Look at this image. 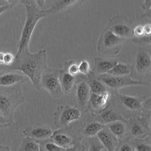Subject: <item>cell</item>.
<instances>
[{
  "mask_svg": "<svg viewBox=\"0 0 151 151\" xmlns=\"http://www.w3.org/2000/svg\"><path fill=\"white\" fill-rule=\"evenodd\" d=\"M47 67V50L42 49L36 52H31L28 48L17 51L15 60L8 68L10 70L22 73L30 80L34 88L40 90L41 76Z\"/></svg>",
  "mask_w": 151,
  "mask_h": 151,
  "instance_id": "obj_1",
  "label": "cell"
},
{
  "mask_svg": "<svg viewBox=\"0 0 151 151\" xmlns=\"http://www.w3.org/2000/svg\"><path fill=\"white\" fill-rule=\"evenodd\" d=\"M21 1L25 8L27 16L18 43L17 51L29 48L31 36L38 21L47 17L45 9H40L34 0Z\"/></svg>",
  "mask_w": 151,
  "mask_h": 151,
  "instance_id": "obj_2",
  "label": "cell"
},
{
  "mask_svg": "<svg viewBox=\"0 0 151 151\" xmlns=\"http://www.w3.org/2000/svg\"><path fill=\"white\" fill-rule=\"evenodd\" d=\"M24 101L25 97L21 86H0V113L11 126L14 123L15 110Z\"/></svg>",
  "mask_w": 151,
  "mask_h": 151,
  "instance_id": "obj_3",
  "label": "cell"
},
{
  "mask_svg": "<svg viewBox=\"0 0 151 151\" xmlns=\"http://www.w3.org/2000/svg\"><path fill=\"white\" fill-rule=\"evenodd\" d=\"M40 87L54 99H60L64 94L60 81V69L47 67L40 78Z\"/></svg>",
  "mask_w": 151,
  "mask_h": 151,
  "instance_id": "obj_4",
  "label": "cell"
},
{
  "mask_svg": "<svg viewBox=\"0 0 151 151\" xmlns=\"http://www.w3.org/2000/svg\"><path fill=\"white\" fill-rule=\"evenodd\" d=\"M150 111L142 113L136 119H127V129L131 138L146 139L150 135Z\"/></svg>",
  "mask_w": 151,
  "mask_h": 151,
  "instance_id": "obj_5",
  "label": "cell"
},
{
  "mask_svg": "<svg viewBox=\"0 0 151 151\" xmlns=\"http://www.w3.org/2000/svg\"><path fill=\"white\" fill-rule=\"evenodd\" d=\"M97 78L104 84L112 92L118 91L122 88L132 86H149L150 81L140 80L130 76H114L109 74L96 76Z\"/></svg>",
  "mask_w": 151,
  "mask_h": 151,
  "instance_id": "obj_6",
  "label": "cell"
},
{
  "mask_svg": "<svg viewBox=\"0 0 151 151\" xmlns=\"http://www.w3.org/2000/svg\"><path fill=\"white\" fill-rule=\"evenodd\" d=\"M124 41V39L116 36L106 27L97 41V50L106 55H116L119 54Z\"/></svg>",
  "mask_w": 151,
  "mask_h": 151,
  "instance_id": "obj_7",
  "label": "cell"
},
{
  "mask_svg": "<svg viewBox=\"0 0 151 151\" xmlns=\"http://www.w3.org/2000/svg\"><path fill=\"white\" fill-rule=\"evenodd\" d=\"M114 99L122 106L129 111H150V97L134 96L114 92Z\"/></svg>",
  "mask_w": 151,
  "mask_h": 151,
  "instance_id": "obj_8",
  "label": "cell"
},
{
  "mask_svg": "<svg viewBox=\"0 0 151 151\" xmlns=\"http://www.w3.org/2000/svg\"><path fill=\"white\" fill-rule=\"evenodd\" d=\"M81 117L82 111L76 106H58L53 113L54 124L58 128L63 129L72 122L80 120Z\"/></svg>",
  "mask_w": 151,
  "mask_h": 151,
  "instance_id": "obj_9",
  "label": "cell"
},
{
  "mask_svg": "<svg viewBox=\"0 0 151 151\" xmlns=\"http://www.w3.org/2000/svg\"><path fill=\"white\" fill-rule=\"evenodd\" d=\"M116 36L124 39L133 38V22L122 15H116L110 19L106 27Z\"/></svg>",
  "mask_w": 151,
  "mask_h": 151,
  "instance_id": "obj_10",
  "label": "cell"
},
{
  "mask_svg": "<svg viewBox=\"0 0 151 151\" xmlns=\"http://www.w3.org/2000/svg\"><path fill=\"white\" fill-rule=\"evenodd\" d=\"M133 70L137 76L146 77L150 80L151 72L150 51L145 47L139 46Z\"/></svg>",
  "mask_w": 151,
  "mask_h": 151,
  "instance_id": "obj_11",
  "label": "cell"
},
{
  "mask_svg": "<svg viewBox=\"0 0 151 151\" xmlns=\"http://www.w3.org/2000/svg\"><path fill=\"white\" fill-rule=\"evenodd\" d=\"M54 131L55 130L48 125L38 123L25 128L22 130V133L25 136L28 137L38 143L50 139Z\"/></svg>",
  "mask_w": 151,
  "mask_h": 151,
  "instance_id": "obj_12",
  "label": "cell"
},
{
  "mask_svg": "<svg viewBox=\"0 0 151 151\" xmlns=\"http://www.w3.org/2000/svg\"><path fill=\"white\" fill-rule=\"evenodd\" d=\"M74 91V101L76 107L81 111L88 109V103L90 96V90L86 80H82L75 84Z\"/></svg>",
  "mask_w": 151,
  "mask_h": 151,
  "instance_id": "obj_13",
  "label": "cell"
},
{
  "mask_svg": "<svg viewBox=\"0 0 151 151\" xmlns=\"http://www.w3.org/2000/svg\"><path fill=\"white\" fill-rule=\"evenodd\" d=\"M111 97L110 90L102 93H90L88 109H91L92 115L95 116L107 108Z\"/></svg>",
  "mask_w": 151,
  "mask_h": 151,
  "instance_id": "obj_14",
  "label": "cell"
},
{
  "mask_svg": "<svg viewBox=\"0 0 151 151\" xmlns=\"http://www.w3.org/2000/svg\"><path fill=\"white\" fill-rule=\"evenodd\" d=\"M28 80V78L21 72L17 73L8 71L0 74V86L1 87L21 86Z\"/></svg>",
  "mask_w": 151,
  "mask_h": 151,
  "instance_id": "obj_15",
  "label": "cell"
},
{
  "mask_svg": "<svg viewBox=\"0 0 151 151\" xmlns=\"http://www.w3.org/2000/svg\"><path fill=\"white\" fill-rule=\"evenodd\" d=\"M96 137L106 151H116L119 141L106 126L97 133Z\"/></svg>",
  "mask_w": 151,
  "mask_h": 151,
  "instance_id": "obj_16",
  "label": "cell"
},
{
  "mask_svg": "<svg viewBox=\"0 0 151 151\" xmlns=\"http://www.w3.org/2000/svg\"><path fill=\"white\" fill-rule=\"evenodd\" d=\"M87 0H54L51 7L45 9L47 15L54 14L69 9L76 5L84 3Z\"/></svg>",
  "mask_w": 151,
  "mask_h": 151,
  "instance_id": "obj_17",
  "label": "cell"
},
{
  "mask_svg": "<svg viewBox=\"0 0 151 151\" xmlns=\"http://www.w3.org/2000/svg\"><path fill=\"white\" fill-rule=\"evenodd\" d=\"M117 60L110 58L96 57L94 60V70L96 76L107 74L117 63Z\"/></svg>",
  "mask_w": 151,
  "mask_h": 151,
  "instance_id": "obj_18",
  "label": "cell"
},
{
  "mask_svg": "<svg viewBox=\"0 0 151 151\" xmlns=\"http://www.w3.org/2000/svg\"><path fill=\"white\" fill-rule=\"evenodd\" d=\"M94 116H96V120L104 125L117 120H121L124 122L127 121V119L123 115L112 109L107 108Z\"/></svg>",
  "mask_w": 151,
  "mask_h": 151,
  "instance_id": "obj_19",
  "label": "cell"
},
{
  "mask_svg": "<svg viewBox=\"0 0 151 151\" xmlns=\"http://www.w3.org/2000/svg\"><path fill=\"white\" fill-rule=\"evenodd\" d=\"M60 81L64 94L70 93L76 84V76L69 74L63 67L60 69Z\"/></svg>",
  "mask_w": 151,
  "mask_h": 151,
  "instance_id": "obj_20",
  "label": "cell"
},
{
  "mask_svg": "<svg viewBox=\"0 0 151 151\" xmlns=\"http://www.w3.org/2000/svg\"><path fill=\"white\" fill-rule=\"evenodd\" d=\"M105 126L119 142L124 140V137L127 133L126 122L117 120L109 123L106 124Z\"/></svg>",
  "mask_w": 151,
  "mask_h": 151,
  "instance_id": "obj_21",
  "label": "cell"
},
{
  "mask_svg": "<svg viewBox=\"0 0 151 151\" xmlns=\"http://www.w3.org/2000/svg\"><path fill=\"white\" fill-rule=\"evenodd\" d=\"M50 139L57 145L64 149L71 145L75 141L72 136L65 133L62 129L55 130Z\"/></svg>",
  "mask_w": 151,
  "mask_h": 151,
  "instance_id": "obj_22",
  "label": "cell"
},
{
  "mask_svg": "<svg viewBox=\"0 0 151 151\" xmlns=\"http://www.w3.org/2000/svg\"><path fill=\"white\" fill-rule=\"evenodd\" d=\"M86 77V80L89 86L90 93H102L110 90L104 84L97 78L96 76L92 71Z\"/></svg>",
  "mask_w": 151,
  "mask_h": 151,
  "instance_id": "obj_23",
  "label": "cell"
},
{
  "mask_svg": "<svg viewBox=\"0 0 151 151\" xmlns=\"http://www.w3.org/2000/svg\"><path fill=\"white\" fill-rule=\"evenodd\" d=\"M105 125L101 123L94 120L86 123L81 129V135L86 137L96 136L97 133L104 127Z\"/></svg>",
  "mask_w": 151,
  "mask_h": 151,
  "instance_id": "obj_24",
  "label": "cell"
},
{
  "mask_svg": "<svg viewBox=\"0 0 151 151\" xmlns=\"http://www.w3.org/2000/svg\"><path fill=\"white\" fill-rule=\"evenodd\" d=\"M132 72L133 65L117 62L107 74L114 76H130Z\"/></svg>",
  "mask_w": 151,
  "mask_h": 151,
  "instance_id": "obj_25",
  "label": "cell"
},
{
  "mask_svg": "<svg viewBox=\"0 0 151 151\" xmlns=\"http://www.w3.org/2000/svg\"><path fill=\"white\" fill-rule=\"evenodd\" d=\"M17 151H40L39 144L33 139L25 136L22 138Z\"/></svg>",
  "mask_w": 151,
  "mask_h": 151,
  "instance_id": "obj_26",
  "label": "cell"
},
{
  "mask_svg": "<svg viewBox=\"0 0 151 151\" xmlns=\"http://www.w3.org/2000/svg\"><path fill=\"white\" fill-rule=\"evenodd\" d=\"M40 151H64L65 149L55 143L50 138L39 142Z\"/></svg>",
  "mask_w": 151,
  "mask_h": 151,
  "instance_id": "obj_27",
  "label": "cell"
},
{
  "mask_svg": "<svg viewBox=\"0 0 151 151\" xmlns=\"http://www.w3.org/2000/svg\"><path fill=\"white\" fill-rule=\"evenodd\" d=\"M135 140L134 142L133 143L130 142L132 145L134 147L136 151H151V145L149 143H145L142 142L143 139H133Z\"/></svg>",
  "mask_w": 151,
  "mask_h": 151,
  "instance_id": "obj_28",
  "label": "cell"
},
{
  "mask_svg": "<svg viewBox=\"0 0 151 151\" xmlns=\"http://www.w3.org/2000/svg\"><path fill=\"white\" fill-rule=\"evenodd\" d=\"M63 67L65 68V70L69 74L73 76H76L79 74L78 64L73 60H69L65 61Z\"/></svg>",
  "mask_w": 151,
  "mask_h": 151,
  "instance_id": "obj_29",
  "label": "cell"
},
{
  "mask_svg": "<svg viewBox=\"0 0 151 151\" xmlns=\"http://www.w3.org/2000/svg\"><path fill=\"white\" fill-rule=\"evenodd\" d=\"M103 149V146L96 136L90 137L87 151H102Z\"/></svg>",
  "mask_w": 151,
  "mask_h": 151,
  "instance_id": "obj_30",
  "label": "cell"
},
{
  "mask_svg": "<svg viewBox=\"0 0 151 151\" xmlns=\"http://www.w3.org/2000/svg\"><path fill=\"white\" fill-rule=\"evenodd\" d=\"M79 74L87 76L91 72L90 65L88 61L86 60H82L79 64H78Z\"/></svg>",
  "mask_w": 151,
  "mask_h": 151,
  "instance_id": "obj_31",
  "label": "cell"
},
{
  "mask_svg": "<svg viewBox=\"0 0 151 151\" xmlns=\"http://www.w3.org/2000/svg\"><path fill=\"white\" fill-rule=\"evenodd\" d=\"M117 151H136L129 140L120 141L117 146Z\"/></svg>",
  "mask_w": 151,
  "mask_h": 151,
  "instance_id": "obj_32",
  "label": "cell"
},
{
  "mask_svg": "<svg viewBox=\"0 0 151 151\" xmlns=\"http://www.w3.org/2000/svg\"><path fill=\"white\" fill-rule=\"evenodd\" d=\"M15 60V55L11 52H4V66L9 67L11 66Z\"/></svg>",
  "mask_w": 151,
  "mask_h": 151,
  "instance_id": "obj_33",
  "label": "cell"
},
{
  "mask_svg": "<svg viewBox=\"0 0 151 151\" xmlns=\"http://www.w3.org/2000/svg\"><path fill=\"white\" fill-rule=\"evenodd\" d=\"M83 149V146L80 143V140H75L74 142L71 145L65 148L64 151H81Z\"/></svg>",
  "mask_w": 151,
  "mask_h": 151,
  "instance_id": "obj_34",
  "label": "cell"
},
{
  "mask_svg": "<svg viewBox=\"0 0 151 151\" xmlns=\"http://www.w3.org/2000/svg\"><path fill=\"white\" fill-rule=\"evenodd\" d=\"M133 38H140L145 35L143 32V25H137V26L134 27L133 29Z\"/></svg>",
  "mask_w": 151,
  "mask_h": 151,
  "instance_id": "obj_35",
  "label": "cell"
},
{
  "mask_svg": "<svg viewBox=\"0 0 151 151\" xmlns=\"http://www.w3.org/2000/svg\"><path fill=\"white\" fill-rule=\"evenodd\" d=\"M11 126L9 122L5 118V117L0 113V128H7Z\"/></svg>",
  "mask_w": 151,
  "mask_h": 151,
  "instance_id": "obj_36",
  "label": "cell"
},
{
  "mask_svg": "<svg viewBox=\"0 0 151 151\" xmlns=\"http://www.w3.org/2000/svg\"><path fill=\"white\" fill-rule=\"evenodd\" d=\"M143 32L145 34V35L146 36H150L151 33V26L150 24H145V25H143Z\"/></svg>",
  "mask_w": 151,
  "mask_h": 151,
  "instance_id": "obj_37",
  "label": "cell"
},
{
  "mask_svg": "<svg viewBox=\"0 0 151 151\" xmlns=\"http://www.w3.org/2000/svg\"><path fill=\"white\" fill-rule=\"evenodd\" d=\"M151 7V0H144L142 4V8L146 11H150Z\"/></svg>",
  "mask_w": 151,
  "mask_h": 151,
  "instance_id": "obj_38",
  "label": "cell"
},
{
  "mask_svg": "<svg viewBox=\"0 0 151 151\" xmlns=\"http://www.w3.org/2000/svg\"><path fill=\"white\" fill-rule=\"evenodd\" d=\"M37 5L40 8L43 9L45 5V0H34Z\"/></svg>",
  "mask_w": 151,
  "mask_h": 151,
  "instance_id": "obj_39",
  "label": "cell"
},
{
  "mask_svg": "<svg viewBox=\"0 0 151 151\" xmlns=\"http://www.w3.org/2000/svg\"><path fill=\"white\" fill-rule=\"evenodd\" d=\"M11 7V5L8 4H5V5H1L0 6V15L2 14V13H4L5 11L9 9Z\"/></svg>",
  "mask_w": 151,
  "mask_h": 151,
  "instance_id": "obj_40",
  "label": "cell"
},
{
  "mask_svg": "<svg viewBox=\"0 0 151 151\" xmlns=\"http://www.w3.org/2000/svg\"><path fill=\"white\" fill-rule=\"evenodd\" d=\"M8 71H11V70H10L8 67L0 65V74L4 73L5 72H7Z\"/></svg>",
  "mask_w": 151,
  "mask_h": 151,
  "instance_id": "obj_41",
  "label": "cell"
},
{
  "mask_svg": "<svg viewBox=\"0 0 151 151\" xmlns=\"http://www.w3.org/2000/svg\"><path fill=\"white\" fill-rule=\"evenodd\" d=\"M0 151H11V150L9 147L4 145H0Z\"/></svg>",
  "mask_w": 151,
  "mask_h": 151,
  "instance_id": "obj_42",
  "label": "cell"
},
{
  "mask_svg": "<svg viewBox=\"0 0 151 151\" xmlns=\"http://www.w3.org/2000/svg\"><path fill=\"white\" fill-rule=\"evenodd\" d=\"M5 1H6L8 2V4L11 5V6H12V5H15L16 4H17L21 0H5Z\"/></svg>",
  "mask_w": 151,
  "mask_h": 151,
  "instance_id": "obj_43",
  "label": "cell"
},
{
  "mask_svg": "<svg viewBox=\"0 0 151 151\" xmlns=\"http://www.w3.org/2000/svg\"><path fill=\"white\" fill-rule=\"evenodd\" d=\"M4 52L0 51V65H4L3 63H4Z\"/></svg>",
  "mask_w": 151,
  "mask_h": 151,
  "instance_id": "obj_44",
  "label": "cell"
},
{
  "mask_svg": "<svg viewBox=\"0 0 151 151\" xmlns=\"http://www.w3.org/2000/svg\"><path fill=\"white\" fill-rule=\"evenodd\" d=\"M102 151H106V150H105V149H103V150H102Z\"/></svg>",
  "mask_w": 151,
  "mask_h": 151,
  "instance_id": "obj_45",
  "label": "cell"
}]
</instances>
